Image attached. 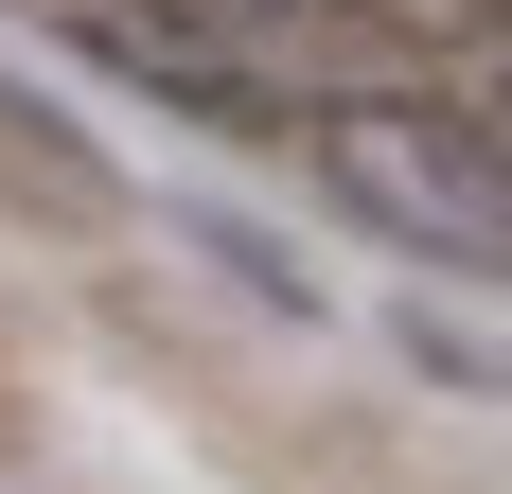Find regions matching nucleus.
I'll use <instances>...</instances> for the list:
<instances>
[{"mask_svg":"<svg viewBox=\"0 0 512 494\" xmlns=\"http://www.w3.org/2000/svg\"><path fill=\"white\" fill-rule=\"evenodd\" d=\"M0 212H36V230H124L142 195H124V159H106L53 89H18V71H0Z\"/></svg>","mask_w":512,"mask_h":494,"instance_id":"2","label":"nucleus"},{"mask_svg":"<svg viewBox=\"0 0 512 494\" xmlns=\"http://www.w3.org/2000/svg\"><path fill=\"white\" fill-rule=\"evenodd\" d=\"M301 159L318 195L354 212V230H389L407 265H512V142L495 106H442V89H336L301 106Z\"/></svg>","mask_w":512,"mask_h":494,"instance_id":"1","label":"nucleus"},{"mask_svg":"<svg viewBox=\"0 0 512 494\" xmlns=\"http://www.w3.org/2000/svg\"><path fill=\"white\" fill-rule=\"evenodd\" d=\"M248 18H318V0H248Z\"/></svg>","mask_w":512,"mask_h":494,"instance_id":"4","label":"nucleus"},{"mask_svg":"<svg viewBox=\"0 0 512 494\" xmlns=\"http://www.w3.org/2000/svg\"><path fill=\"white\" fill-rule=\"evenodd\" d=\"M407 353H424V371H442V389H495V353H477L460 318H442V300H424V318H407Z\"/></svg>","mask_w":512,"mask_h":494,"instance_id":"3","label":"nucleus"}]
</instances>
